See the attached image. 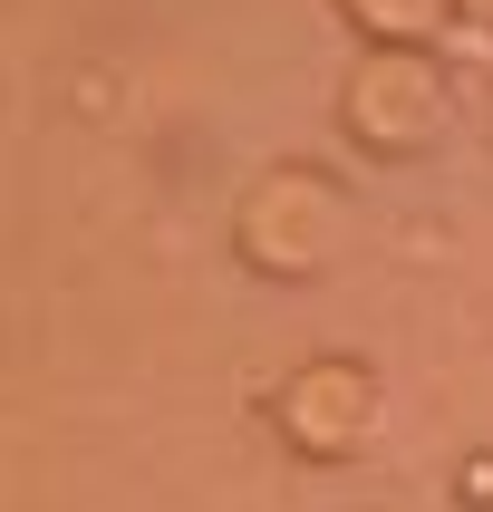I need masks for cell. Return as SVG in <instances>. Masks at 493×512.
I'll return each mask as SVG.
<instances>
[{
    "label": "cell",
    "mask_w": 493,
    "mask_h": 512,
    "mask_svg": "<svg viewBox=\"0 0 493 512\" xmlns=\"http://www.w3.org/2000/svg\"><path fill=\"white\" fill-rule=\"evenodd\" d=\"M474 10H484V20H493V0H474Z\"/></svg>",
    "instance_id": "cell-2"
},
{
    "label": "cell",
    "mask_w": 493,
    "mask_h": 512,
    "mask_svg": "<svg viewBox=\"0 0 493 512\" xmlns=\"http://www.w3.org/2000/svg\"><path fill=\"white\" fill-rule=\"evenodd\" d=\"M358 10H368L377 29H406V39H416V29H435V20H445V0H358Z\"/></svg>",
    "instance_id": "cell-1"
}]
</instances>
